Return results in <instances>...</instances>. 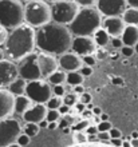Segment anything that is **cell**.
Here are the masks:
<instances>
[{
	"instance_id": "cell-36",
	"label": "cell",
	"mask_w": 138,
	"mask_h": 147,
	"mask_svg": "<svg viewBox=\"0 0 138 147\" xmlns=\"http://www.w3.org/2000/svg\"><path fill=\"white\" fill-rule=\"evenodd\" d=\"M97 126H98V132L99 131H110V128L113 127V124H111L109 120H101Z\"/></svg>"
},
{
	"instance_id": "cell-47",
	"label": "cell",
	"mask_w": 138,
	"mask_h": 147,
	"mask_svg": "<svg viewBox=\"0 0 138 147\" xmlns=\"http://www.w3.org/2000/svg\"><path fill=\"white\" fill-rule=\"evenodd\" d=\"M74 109H75V110H77V111H78V114H81V112L83 111L84 109H86V105H84V103H82V102L79 100V102H78V103H77V105L74 106Z\"/></svg>"
},
{
	"instance_id": "cell-45",
	"label": "cell",
	"mask_w": 138,
	"mask_h": 147,
	"mask_svg": "<svg viewBox=\"0 0 138 147\" xmlns=\"http://www.w3.org/2000/svg\"><path fill=\"white\" fill-rule=\"evenodd\" d=\"M58 110H59V112H61V115H66V114H69V112H70V110H71V107L63 103V105H62V106H61V107H59V109H58Z\"/></svg>"
},
{
	"instance_id": "cell-16",
	"label": "cell",
	"mask_w": 138,
	"mask_h": 147,
	"mask_svg": "<svg viewBox=\"0 0 138 147\" xmlns=\"http://www.w3.org/2000/svg\"><path fill=\"white\" fill-rule=\"evenodd\" d=\"M102 27L109 32L111 38H121L126 27V23L122 16H105Z\"/></svg>"
},
{
	"instance_id": "cell-20",
	"label": "cell",
	"mask_w": 138,
	"mask_h": 147,
	"mask_svg": "<svg viewBox=\"0 0 138 147\" xmlns=\"http://www.w3.org/2000/svg\"><path fill=\"white\" fill-rule=\"evenodd\" d=\"M26 87H27V80L22 76H18L11 84L8 86V90L11 91L15 96L26 94Z\"/></svg>"
},
{
	"instance_id": "cell-12",
	"label": "cell",
	"mask_w": 138,
	"mask_h": 147,
	"mask_svg": "<svg viewBox=\"0 0 138 147\" xmlns=\"http://www.w3.org/2000/svg\"><path fill=\"white\" fill-rule=\"evenodd\" d=\"M38 64L40 68L42 78H48L51 74L59 70V60L56 59V55L44 52V51L38 52Z\"/></svg>"
},
{
	"instance_id": "cell-11",
	"label": "cell",
	"mask_w": 138,
	"mask_h": 147,
	"mask_svg": "<svg viewBox=\"0 0 138 147\" xmlns=\"http://www.w3.org/2000/svg\"><path fill=\"white\" fill-rule=\"evenodd\" d=\"M19 76V70L15 62L4 58L0 60V87H8Z\"/></svg>"
},
{
	"instance_id": "cell-18",
	"label": "cell",
	"mask_w": 138,
	"mask_h": 147,
	"mask_svg": "<svg viewBox=\"0 0 138 147\" xmlns=\"http://www.w3.org/2000/svg\"><path fill=\"white\" fill-rule=\"evenodd\" d=\"M121 38H122L123 44L134 47L135 43L138 42V26H135V24H126Z\"/></svg>"
},
{
	"instance_id": "cell-6",
	"label": "cell",
	"mask_w": 138,
	"mask_h": 147,
	"mask_svg": "<svg viewBox=\"0 0 138 147\" xmlns=\"http://www.w3.org/2000/svg\"><path fill=\"white\" fill-rule=\"evenodd\" d=\"M23 132V127L18 119L7 116L0 119V147H20L16 142Z\"/></svg>"
},
{
	"instance_id": "cell-51",
	"label": "cell",
	"mask_w": 138,
	"mask_h": 147,
	"mask_svg": "<svg viewBox=\"0 0 138 147\" xmlns=\"http://www.w3.org/2000/svg\"><path fill=\"white\" fill-rule=\"evenodd\" d=\"M127 4H129V7L138 8V0H127Z\"/></svg>"
},
{
	"instance_id": "cell-13",
	"label": "cell",
	"mask_w": 138,
	"mask_h": 147,
	"mask_svg": "<svg viewBox=\"0 0 138 147\" xmlns=\"http://www.w3.org/2000/svg\"><path fill=\"white\" fill-rule=\"evenodd\" d=\"M98 48L94 38L90 35H83V36H74L73 38V44H71V50L75 51L77 54L81 56L84 55L94 54Z\"/></svg>"
},
{
	"instance_id": "cell-54",
	"label": "cell",
	"mask_w": 138,
	"mask_h": 147,
	"mask_svg": "<svg viewBox=\"0 0 138 147\" xmlns=\"http://www.w3.org/2000/svg\"><path fill=\"white\" fill-rule=\"evenodd\" d=\"M62 131H63V134H70V132L73 131V128L69 126V127H63L62 128Z\"/></svg>"
},
{
	"instance_id": "cell-55",
	"label": "cell",
	"mask_w": 138,
	"mask_h": 147,
	"mask_svg": "<svg viewBox=\"0 0 138 147\" xmlns=\"http://www.w3.org/2000/svg\"><path fill=\"white\" fill-rule=\"evenodd\" d=\"M99 116H101V120H109V115L107 114H105V112H102Z\"/></svg>"
},
{
	"instance_id": "cell-48",
	"label": "cell",
	"mask_w": 138,
	"mask_h": 147,
	"mask_svg": "<svg viewBox=\"0 0 138 147\" xmlns=\"http://www.w3.org/2000/svg\"><path fill=\"white\" fill-rule=\"evenodd\" d=\"M73 91L74 92H77L78 95H81V94L84 92V87L82 84H77V86H74L73 87Z\"/></svg>"
},
{
	"instance_id": "cell-30",
	"label": "cell",
	"mask_w": 138,
	"mask_h": 147,
	"mask_svg": "<svg viewBox=\"0 0 138 147\" xmlns=\"http://www.w3.org/2000/svg\"><path fill=\"white\" fill-rule=\"evenodd\" d=\"M62 118L61 112H59V110H54V109H48V111H47V116L46 119L48 120V122H54V120H59Z\"/></svg>"
},
{
	"instance_id": "cell-39",
	"label": "cell",
	"mask_w": 138,
	"mask_h": 147,
	"mask_svg": "<svg viewBox=\"0 0 138 147\" xmlns=\"http://www.w3.org/2000/svg\"><path fill=\"white\" fill-rule=\"evenodd\" d=\"M94 55L97 56V59H98V60H102L103 58H106V56H107V51L105 50V47H98V48H97V51L94 52Z\"/></svg>"
},
{
	"instance_id": "cell-40",
	"label": "cell",
	"mask_w": 138,
	"mask_h": 147,
	"mask_svg": "<svg viewBox=\"0 0 138 147\" xmlns=\"http://www.w3.org/2000/svg\"><path fill=\"white\" fill-rule=\"evenodd\" d=\"M110 43H111V46H113V48H117V50H121V47L123 46L122 38H111Z\"/></svg>"
},
{
	"instance_id": "cell-58",
	"label": "cell",
	"mask_w": 138,
	"mask_h": 147,
	"mask_svg": "<svg viewBox=\"0 0 138 147\" xmlns=\"http://www.w3.org/2000/svg\"><path fill=\"white\" fill-rule=\"evenodd\" d=\"M48 3H58V1H63V0H46Z\"/></svg>"
},
{
	"instance_id": "cell-33",
	"label": "cell",
	"mask_w": 138,
	"mask_h": 147,
	"mask_svg": "<svg viewBox=\"0 0 138 147\" xmlns=\"http://www.w3.org/2000/svg\"><path fill=\"white\" fill-rule=\"evenodd\" d=\"M83 58V63L84 64H87V66H91L94 67L97 64V62H98V59H97V56L94 54H90V55H84V56H82Z\"/></svg>"
},
{
	"instance_id": "cell-14",
	"label": "cell",
	"mask_w": 138,
	"mask_h": 147,
	"mask_svg": "<svg viewBox=\"0 0 138 147\" xmlns=\"http://www.w3.org/2000/svg\"><path fill=\"white\" fill-rule=\"evenodd\" d=\"M59 67L62 70H65L66 72L70 71H79L81 67L83 66V58L79 54H77L75 51H66L62 55H59Z\"/></svg>"
},
{
	"instance_id": "cell-44",
	"label": "cell",
	"mask_w": 138,
	"mask_h": 147,
	"mask_svg": "<svg viewBox=\"0 0 138 147\" xmlns=\"http://www.w3.org/2000/svg\"><path fill=\"white\" fill-rule=\"evenodd\" d=\"M84 131L87 132V135H91V134H98V126L91 123L87 128H86V130H84Z\"/></svg>"
},
{
	"instance_id": "cell-1",
	"label": "cell",
	"mask_w": 138,
	"mask_h": 147,
	"mask_svg": "<svg viewBox=\"0 0 138 147\" xmlns=\"http://www.w3.org/2000/svg\"><path fill=\"white\" fill-rule=\"evenodd\" d=\"M74 35L69 27L56 22H48L36 31V48L54 55H62L70 51Z\"/></svg>"
},
{
	"instance_id": "cell-22",
	"label": "cell",
	"mask_w": 138,
	"mask_h": 147,
	"mask_svg": "<svg viewBox=\"0 0 138 147\" xmlns=\"http://www.w3.org/2000/svg\"><path fill=\"white\" fill-rule=\"evenodd\" d=\"M122 18L126 24H135L138 26V8L129 7L122 13Z\"/></svg>"
},
{
	"instance_id": "cell-37",
	"label": "cell",
	"mask_w": 138,
	"mask_h": 147,
	"mask_svg": "<svg viewBox=\"0 0 138 147\" xmlns=\"http://www.w3.org/2000/svg\"><path fill=\"white\" fill-rule=\"evenodd\" d=\"M8 38V28H5L4 26L0 24V47L4 46V43Z\"/></svg>"
},
{
	"instance_id": "cell-46",
	"label": "cell",
	"mask_w": 138,
	"mask_h": 147,
	"mask_svg": "<svg viewBox=\"0 0 138 147\" xmlns=\"http://www.w3.org/2000/svg\"><path fill=\"white\" fill-rule=\"evenodd\" d=\"M122 138H111L110 139V144H113V146H117V147H121L122 146Z\"/></svg>"
},
{
	"instance_id": "cell-56",
	"label": "cell",
	"mask_w": 138,
	"mask_h": 147,
	"mask_svg": "<svg viewBox=\"0 0 138 147\" xmlns=\"http://www.w3.org/2000/svg\"><path fill=\"white\" fill-rule=\"evenodd\" d=\"M5 58V52H4V48H1V47H0V60H1V59H4Z\"/></svg>"
},
{
	"instance_id": "cell-50",
	"label": "cell",
	"mask_w": 138,
	"mask_h": 147,
	"mask_svg": "<svg viewBox=\"0 0 138 147\" xmlns=\"http://www.w3.org/2000/svg\"><path fill=\"white\" fill-rule=\"evenodd\" d=\"M92 114H94V115H101V114H102V109L98 107V106H94V107H92Z\"/></svg>"
},
{
	"instance_id": "cell-57",
	"label": "cell",
	"mask_w": 138,
	"mask_h": 147,
	"mask_svg": "<svg viewBox=\"0 0 138 147\" xmlns=\"http://www.w3.org/2000/svg\"><path fill=\"white\" fill-rule=\"evenodd\" d=\"M130 138H138V131L131 132V136H130Z\"/></svg>"
},
{
	"instance_id": "cell-24",
	"label": "cell",
	"mask_w": 138,
	"mask_h": 147,
	"mask_svg": "<svg viewBox=\"0 0 138 147\" xmlns=\"http://www.w3.org/2000/svg\"><path fill=\"white\" fill-rule=\"evenodd\" d=\"M83 79H84V76L79 71H70V72H67V80H66V83L69 86H71V87H74V86H77V84H82Z\"/></svg>"
},
{
	"instance_id": "cell-7",
	"label": "cell",
	"mask_w": 138,
	"mask_h": 147,
	"mask_svg": "<svg viewBox=\"0 0 138 147\" xmlns=\"http://www.w3.org/2000/svg\"><path fill=\"white\" fill-rule=\"evenodd\" d=\"M79 9H81L79 5L74 0H63V1L52 3V5H51L52 22L69 26L75 19V16L79 12Z\"/></svg>"
},
{
	"instance_id": "cell-3",
	"label": "cell",
	"mask_w": 138,
	"mask_h": 147,
	"mask_svg": "<svg viewBox=\"0 0 138 147\" xmlns=\"http://www.w3.org/2000/svg\"><path fill=\"white\" fill-rule=\"evenodd\" d=\"M103 23V15L97 7H82L75 19L69 24V28L74 36H92L94 32Z\"/></svg>"
},
{
	"instance_id": "cell-34",
	"label": "cell",
	"mask_w": 138,
	"mask_h": 147,
	"mask_svg": "<svg viewBox=\"0 0 138 147\" xmlns=\"http://www.w3.org/2000/svg\"><path fill=\"white\" fill-rule=\"evenodd\" d=\"M79 7H97L98 0H74Z\"/></svg>"
},
{
	"instance_id": "cell-52",
	"label": "cell",
	"mask_w": 138,
	"mask_h": 147,
	"mask_svg": "<svg viewBox=\"0 0 138 147\" xmlns=\"http://www.w3.org/2000/svg\"><path fill=\"white\" fill-rule=\"evenodd\" d=\"M131 147H138V138H130Z\"/></svg>"
},
{
	"instance_id": "cell-41",
	"label": "cell",
	"mask_w": 138,
	"mask_h": 147,
	"mask_svg": "<svg viewBox=\"0 0 138 147\" xmlns=\"http://www.w3.org/2000/svg\"><path fill=\"white\" fill-rule=\"evenodd\" d=\"M79 100H81L82 103H84V105H88V103H91L92 96L88 92H83L79 95Z\"/></svg>"
},
{
	"instance_id": "cell-60",
	"label": "cell",
	"mask_w": 138,
	"mask_h": 147,
	"mask_svg": "<svg viewBox=\"0 0 138 147\" xmlns=\"http://www.w3.org/2000/svg\"><path fill=\"white\" fill-rule=\"evenodd\" d=\"M23 1H30V0H23Z\"/></svg>"
},
{
	"instance_id": "cell-2",
	"label": "cell",
	"mask_w": 138,
	"mask_h": 147,
	"mask_svg": "<svg viewBox=\"0 0 138 147\" xmlns=\"http://www.w3.org/2000/svg\"><path fill=\"white\" fill-rule=\"evenodd\" d=\"M36 48V31L27 23L14 28L4 43L5 58L12 62H20L22 59L35 52Z\"/></svg>"
},
{
	"instance_id": "cell-25",
	"label": "cell",
	"mask_w": 138,
	"mask_h": 147,
	"mask_svg": "<svg viewBox=\"0 0 138 147\" xmlns=\"http://www.w3.org/2000/svg\"><path fill=\"white\" fill-rule=\"evenodd\" d=\"M62 98H63V103L67 105V106H70V107H74V106L79 102V95H78L77 92H74V91L66 92Z\"/></svg>"
},
{
	"instance_id": "cell-26",
	"label": "cell",
	"mask_w": 138,
	"mask_h": 147,
	"mask_svg": "<svg viewBox=\"0 0 138 147\" xmlns=\"http://www.w3.org/2000/svg\"><path fill=\"white\" fill-rule=\"evenodd\" d=\"M28 136H36L40 131V126L39 123H32V122H26V126H24V130H23Z\"/></svg>"
},
{
	"instance_id": "cell-23",
	"label": "cell",
	"mask_w": 138,
	"mask_h": 147,
	"mask_svg": "<svg viewBox=\"0 0 138 147\" xmlns=\"http://www.w3.org/2000/svg\"><path fill=\"white\" fill-rule=\"evenodd\" d=\"M48 82H50L51 84H65L66 80H67V72L65 70H56L54 74H51L50 76L47 78Z\"/></svg>"
},
{
	"instance_id": "cell-31",
	"label": "cell",
	"mask_w": 138,
	"mask_h": 147,
	"mask_svg": "<svg viewBox=\"0 0 138 147\" xmlns=\"http://www.w3.org/2000/svg\"><path fill=\"white\" fill-rule=\"evenodd\" d=\"M16 142H18V144H19L20 147H26V146H28L30 144V142H31V136H28L26 132H22L19 136H18V139H16Z\"/></svg>"
},
{
	"instance_id": "cell-43",
	"label": "cell",
	"mask_w": 138,
	"mask_h": 147,
	"mask_svg": "<svg viewBox=\"0 0 138 147\" xmlns=\"http://www.w3.org/2000/svg\"><path fill=\"white\" fill-rule=\"evenodd\" d=\"M109 132H110V136H111V138H122V132H121V130H118V128L111 127Z\"/></svg>"
},
{
	"instance_id": "cell-53",
	"label": "cell",
	"mask_w": 138,
	"mask_h": 147,
	"mask_svg": "<svg viewBox=\"0 0 138 147\" xmlns=\"http://www.w3.org/2000/svg\"><path fill=\"white\" fill-rule=\"evenodd\" d=\"M122 147H131V142H130V138L126 140H123L122 142Z\"/></svg>"
},
{
	"instance_id": "cell-42",
	"label": "cell",
	"mask_w": 138,
	"mask_h": 147,
	"mask_svg": "<svg viewBox=\"0 0 138 147\" xmlns=\"http://www.w3.org/2000/svg\"><path fill=\"white\" fill-rule=\"evenodd\" d=\"M81 115V118H83V119H92V116H94V114H92V110L91 109H86L83 110V111L79 114Z\"/></svg>"
},
{
	"instance_id": "cell-10",
	"label": "cell",
	"mask_w": 138,
	"mask_h": 147,
	"mask_svg": "<svg viewBox=\"0 0 138 147\" xmlns=\"http://www.w3.org/2000/svg\"><path fill=\"white\" fill-rule=\"evenodd\" d=\"M127 7V0H98L97 4V8L103 16H122Z\"/></svg>"
},
{
	"instance_id": "cell-5",
	"label": "cell",
	"mask_w": 138,
	"mask_h": 147,
	"mask_svg": "<svg viewBox=\"0 0 138 147\" xmlns=\"http://www.w3.org/2000/svg\"><path fill=\"white\" fill-rule=\"evenodd\" d=\"M24 23V5L22 0H0V24L8 30Z\"/></svg>"
},
{
	"instance_id": "cell-19",
	"label": "cell",
	"mask_w": 138,
	"mask_h": 147,
	"mask_svg": "<svg viewBox=\"0 0 138 147\" xmlns=\"http://www.w3.org/2000/svg\"><path fill=\"white\" fill-rule=\"evenodd\" d=\"M34 103L35 102L28 96L27 94L18 95V96H15V112H18V114H20V115H23L24 112L27 111Z\"/></svg>"
},
{
	"instance_id": "cell-29",
	"label": "cell",
	"mask_w": 138,
	"mask_h": 147,
	"mask_svg": "<svg viewBox=\"0 0 138 147\" xmlns=\"http://www.w3.org/2000/svg\"><path fill=\"white\" fill-rule=\"evenodd\" d=\"M90 124H91V119H83V118H81V119L77 120L71 126V128H73V131H84Z\"/></svg>"
},
{
	"instance_id": "cell-21",
	"label": "cell",
	"mask_w": 138,
	"mask_h": 147,
	"mask_svg": "<svg viewBox=\"0 0 138 147\" xmlns=\"http://www.w3.org/2000/svg\"><path fill=\"white\" fill-rule=\"evenodd\" d=\"M94 40H95L97 46L98 47H106L109 44V42L111 40V36L109 35V32L105 30L103 27H99L94 32V35H92Z\"/></svg>"
},
{
	"instance_id": "cell-32",
	"label": "cell",
	"mask_w": 138,
	"mask_h": 147,
	"mask_svg": "<svg viewBox=\"0 0 138 147\" xmlns=\"http://www.w3.org/2000/svg\"><path fill=\"white\" fill-rule=\"evenodd\" d=\"M121 54H122L123 56H126V58H130V56H133V55L135 54V50L133 46H126V44H123V46L121 47Z\"/></svg>"
},
{
	"instance_id": "cell-38",
	"label": "cell",
	"mask_w": 138,
	"mask_h": 147,
	"mask_svg": "<svg viewBox=\"0 0 138 147\" xmlns=\"http://www.w3.org/2000/svg\"><path fill=\"white\" fill-rule=\"evenodd\" d=\"M79 72L83 75L84 78H88V76H91L92 75V67L91 66H87V64H83V66L81 67V70H79Z\"/></svg>"
},
{
	"instance_id": "cell-49",
	"label": "cell",
	"mask_w": 138,
	"mask_h": 147,
	"mask_svg": "<svg viewBox=\"0 0 138 147\" xmlns=\"http://www.w3.org/2000/svg\"><path fill=\"white\" fill-rule=\"evenodd\" d=\"M58 127H59V120L48 122V126H47V128H48V130H56Z\"/></svg>"
},
{
	"instance_id": "cell-59",
	"label": "cell",
	"mask_w": 138,
	"mask_h": 147,
	"mask_svg": "<svg viewBox=\"0 0 138 147\" xmlns=\"http://www.w3.org/2000/svg\"><path fill=\"white\" fill-rule=\"evenodd\" d=\"M134 50H135V54H138V42L135 43V46H134Z\"/></svg>"
},
{
	"instance_id": "cell-27",
	"label": "cell",
	"mask_w": 138,
	"mask_h": 147,
	"mask_svg": "<svg viewBox=\"0 0 138 147\" xmlns=\"http://www.w3.org/2000/svg\"><path fill=\"white\" fill-rule=\"evenodd\" d=\"M62 105H63V98L59 96V95H54V94H52V96L46 102L47 107H48V109H54V110H58Z\"/></svg>"
},
{
	"instance_id": "cell-8",
	"label": "cell",
	"mask_w": 138,
	"mask_h": 147,
	"mask_svg": "<svg viewBox=\"0 0 138 147\" xmlns=\"http://www.w3.org/2000/svg\"><path fill=\"white\" fill-rule=\"evenodd\" d=\"M26 94L35 103H46L52 96V87L50 82H46L43 78L28 80L26 87Z\"/></svg>"
},
{
	"instance_id": "cell-4",
	"label": "cell",
	"mask_w": 138,
	"mask_h": 147,
	"mask_svg": "<svg viewBox=\"0 0 138 147\" xmlns=\"http://www.w3.org/2000/svg\"><path fill=\"white\" fill-rule=\"evenodd\" d=\"M51 20V5L46 0H30L24 5V23L39 28Z\"/></svg>"
},
{
	"instance_id": "cell-17",
	"label": "cell",
	"mask_w": 138,
	"mask_h": 147,
	"mask_svg": "<svg viewBox=\"0 0 138 147\" xmlns=\"http://www.w3.org/2000/svg\"><path fill=\"white\" fill-rule=\"evenodd\" d=\"M47 111L48 107L46 106V103H34L27 111L24 112L22 118L24 122H32V123H40L42 120L46 119Z\"/></svg>"
},
{
	"instance_id": "cell-15",
	"label": "cell",
	"mask_w": 138,
	"mask_h": 147,
	"mask_svg": "<svg viewBox=\"0 0 138 147\" xmlns=\"http://www.w3.org/2000/svg\"><path fill=\"white\" fill-rule=\"evenodd\" d=\"M15 112V95L5 87H0V119Z\"/></svg>"
},
{
	"instance_id": "cell-28",
	"label": "cell",
	"mask_w": 138,
	"mask_h": 147,
	"mask_svg": "<svg viewBox=\"0 0 138 147\" xmlns=\"http://www.w3.org/2000/svg\"><path fill=\"white\" fill-rule=\"evenodd\" d=\"M73 139L75 144H86L88 142V135L86 131H74Z\"/></svg>"
},
{
	"instance_id": "cell-9",
	"label": "cell",
	"mask_w": 138,
	"mask_h": 147,
	"mask_svg": "<svg viewBox=\"0 0 138 147\" xmlns=\"http://www.w3.org/2000/svg\"><path fill=\"white\" fill-rule=\"evenodd\" d=\"M19 70V76L24 78L26 80H35V79H40L42 74L38 64V54L32 52L24 59H22L18 66Z\"/></svg>"
},
{
	"instance_id": "cell-35",
	"label": "cell",
	"mask_w": 138,
	"mask_h": 147,
	"mask_svg": "<svg viewBox=\"0 0 138 147\" xmlns=\"http://www.w3.org/2000/svg\"><path fill=\"white\" fill-rule=\"evenodd\" d=\"M52 94L54 95H59V96H63L66 94L65 84H54L52 86Z\"/></svg>"
}]
</instances>
